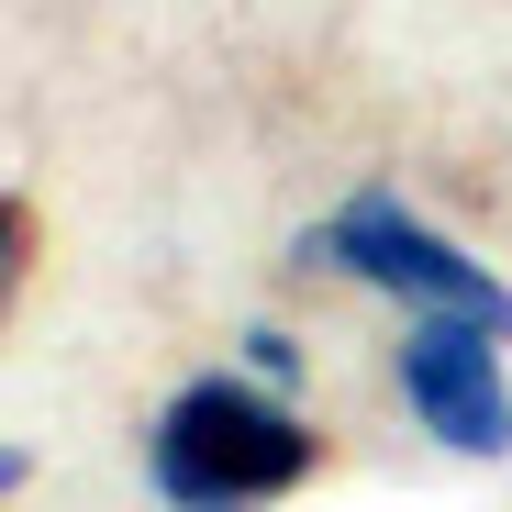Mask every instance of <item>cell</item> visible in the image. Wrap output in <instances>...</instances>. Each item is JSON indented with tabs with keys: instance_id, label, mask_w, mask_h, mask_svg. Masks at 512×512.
<instances>
[{
	"instance_id": "7a4b0ae2",
	"label": "cell",
	"mask_w": 512,
	"mask_h": 512,
	"mask_svg": "<svg viewBox=\"0 0 512 512\" xmlns=\"http://www.w3.org/2000/svg\"><path fill=\"white\" fill-rule=\"evenodd\" d=\"M323 256H334V268H357V279H379V290H412L423 312H468V323H501V334H512V301L468 268L457 245H435L423 223H401L390 201L334 212V223H323Z\"/></svg>"
},
{
	"instance_id": "6da1fadb",
	"label": "cell",
	"mask_w": 512,
	"mask_h": 512,
	"mask_svg": "<svg viewBox=\"0 0 512 512\" xmlns=\"http://www.w3.org/2000/svg\"><path fill=\"white\" fill-rule=\"evenodd\" d=\"M312 468V423H290L279 401H256L234 379H201L179 412L156 423V490L179 512H245Z\"/></svg>"
},
{
	"instance_id": "3957f363",
	"label": "cell",
	"mask_w": 512,
	"mask_h": 512,
	"mask_svg": "<svg viewBox=\"0 0 512 512\" xmlns=\"http://www.w3.org/2000/svg\"><path fill=\"white\" fill-rule=\"evenodd\" d=\"M490 334L501 323H468V312H435L423 334H401V390L446 446H512V401L490 379Z\"/></svg>"
}]
</instances>
